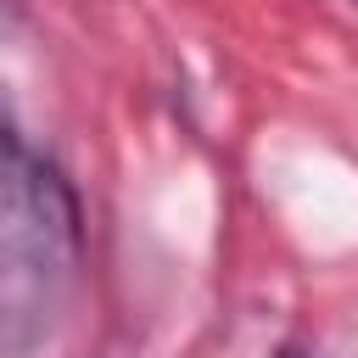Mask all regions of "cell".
<instances>
[{
    "label": "cell",
    "instance_id": "cell-3",
    "mask_svg": "<svg viewBox=\"0 0 358 358\" xmlns=\"http://www.w3.org/2000/svg\"><path fill=\"white\" fill-rule=\"evenodd\" d=\"M274 358H313V352H308V347H296V341H285V347H280Z\"/></svg>",
    "mask_w": 358,
    "mask_h": 358
},
{
    "label": "cell",
    "instance_id": "cell-2",
    "mask_svg": "<svg viewBox=\"0 0 358 358\" xmlns=\"http://www.w3.org/2000/svg\"><path fill=\"white\" fill-rule=\"evenodd\" d=\"M17 28V0H0V39Z\"/></svg>",
    "mask_w": 358,
    "mask_h": 358
},
{
    "label": "cell",
    "instance_id": "cell-1",
    "mask_svg": "<svg viewBox=\"0 0 358 358\" xmlns=\"http://www.w3.org/2000/svg\"><path fill=\"white\" fill-rule=\"evenodd\" d=\"M78 274V201L67 179L0 123V358L39 352Z\"/></svg>",
    "mask_w": 358,
    "mask_h": 358
}]
</instances>
